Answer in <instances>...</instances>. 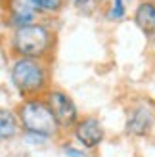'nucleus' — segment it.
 <instances>
[{
	"label": "nucleus",
	"instance_id": "f257e3e1",
	"mask_svg": "<svg viewBox=\"0 0 155 157\" xmlns=\"http://www.w3.org/2000/svg\"><path fill=\"white\" fill-rule=\"evenodd\" d=\"M56 48V33L44 21L13 29L10 35V52L13 58H33L48 61Z\"/></svg>",
	"mask_w": 155,
	"mask_h": 157
},
{
	"label": "nucleus",
	"instance_id": "f03ea898",
	"mask_svg": "<svg viewBox=\"0 0 155 157\" xmlns=\"http://www.w3.org/2000/svg\"><path fill=\"white\" fill-rule=\"evenodd\" d=\"M10 84L21 96V100L44 96L50 86L48 61L33 58H13L10 65Z\"/></svg>",
	"mask_w": 155,
	"mask_h": 157
},
{
	"label": "nucleus",
	"instance_id": "7ed1b4c3",
	"mask_svg": "<svg viewBox=\"0 0 155 157\" xmlns=\"http://www.w3.org/2000/svg\"><path fill=\"white\" fill-rule=\"evenodd\" d=\"M15 111H17L23 132L40 134V136H46L50 140L59 134L61 127H59L58 119L54 117V113H52V109H50L44 96L21 100V104L17 105Z\"/></svg>",
	"mask_w": 155,
	"mask_h": 157
},
{
	"label": "nucleus",
	"instance_id": "20e7f679",
	"mask_svg": "<svg viewBox=\"0 0 155 157\" xmlns=\"http://www.w3.org/2000/svg\"><path fill=\"white\" fill-rule=\"evenodd\" d=\"M155 128V104L149 100H138L127 109L125 130L127 134L144 138Z\"/></svg>",
	"mask_w": 155,
	"mask_h": 157
},
{
	"label": "nucleus",
	"instance_id": "39448f33",
	"mask_svg": "<svg viewBox=\"0 0 155 157\" xmlns=\"http://www.w3.org/2000/svg\"><path fill=\"white\" fill-rule=\"evenodd\" d=\"M44 98L48 101L54 117L58 119L61 130H73L75 124L81 119V113H79V107H77L75 100L65 90H59V88H50L44 94Z\"/></svg>",
	"mask_w": 155,
	"mask_h": 157
},
{
	"label": "nucleus",
	"instance_id": "423d86ee",
	"mask_svg": "<svg viewBox=\"0 0 155 157\" xmlns=\"http://www.w3.org/2000/svg\"><path fill=\"white\" fill-rule=\"evenodd\" d=\"M73 136L81 144V147H84V150H94V147H98L104 142L105 128H104V124L98 117L86 115V117H81L79 123L75 124Z\"/></svg>",
	"mask_w": 155,
	"mask_h": 157
},
{
	"label": "nucleus",
	"instance_id": "0eeeda50",
	"mask_svg": "<svg viewBox=\"0 0 155 157\" xmlns=\"http://www.w3.org/2000/svg\"><path fill=\"white\" fill-rule=\"evenodd\" d=\"M4 10H6V23L12 31L36 23L38 15H40L33 0H6Z\"/></svg>",
	"mask_w": 155,
	"mask_h": 157
},
{
	"label": "nucleus",
	"instance_id": "6e6552de",
	"mask_svg": "<svg viewBox=\"0 0 155 157\" xmlns=\"http://www.w3.org/2000/svg\"><path fill=\"white\" fill-rule=\"evenodd\" d=\"M132 21L148 40H155V0H140L132 12Z\"/></svg>",
	"mask_w": 155,
	"mask_h": 157
},
{
	"label": "nucleus",
	"instance_id": "1a4fd4ad",
	"mask_svg": "<svg viewBox=\"0 0 155 157\" xmlns=\"http://www.w3.org/2000/svg\"><path fill=\"white\" fill-rule=\"evenodd\" d=\"M19 132H23V130H21L17 111L8 109V107H0V142L13 140Z\"/></svg>",
	"mask_w": 155,
	"mask_h": 157
},
{
	"label": "nucleus",
	"instance_id": "9d476101",
	"mask_svg": "<svg viewBox=\"0 0 155 157\" xmlns=\"http://www.w3.org/2000/svg\"><path fill=\"white\" fill-rule=\"evenodd\" d=\"M127 0H109V6L105 10V17L107 21L119 23L127 17Z\"/></svg>",
	"mask_w": 155,
	"mask_h": 157
},
{
	"label": "nucleus",
	"instance_id": "9b49d317",
	"mask_svg": "<svg viewBox=\"0 0 155 157\" xmlns=\"http://www.w3.org/2000/svg\"><path fill=\"white\" fill-rule=\"evenodd\" d=\"M40 15H56L65 8L67 0H33Z\"/></svg>",
	"mask_w": 155,
	"mask_h": 157
},
{
	"label": "nucleus",
	"instance_id": "f8f14e48",
	"mask_svg": "<svg viewBox=\"0 0 155 157\" xmlns=\"http://www.w3.org/2000/svg\"><path fill=\"white\" fill-rule=\"evenodd\" d=\"M63 153H65L67 157H86L81 147H75V146H71V144H63Z\"/></svg>",
	"mask_w": 155,
	"mask_h": 157
}]
</instances>
